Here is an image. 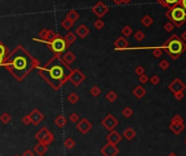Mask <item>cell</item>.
<instances>
[{
    "label": "cell",
    "mask_w": 186,
    "mask_h": 156,
    "mask_svg": "<svg viewBox=\"0 0 186 156\" xmlns=\"http://www.w3.org/2000/svg\"><path fill=\"white\" fill-rule=\"evenodd\" d=\"M84 80H86V75H84L80 70L75 69V70L71 71L68 81H70L75 86H79L80 84H81L82 82L84 81Z\"/></svg>",
    "instance_id": "6"
},
{
    "label": "cell",
    "mask_w": 186,
    "mask_h": 156,
    "mask_svg": "<svg viewBox=\"0 0 186 156\" xmlns=\"http://www.w3.org/2000/svg\"><path fill=\"white\" fill-rule=\"evenodd\" d=\"M139 81L141 82V83H146V82L148 81V78H147L146 75L141 74V75H140V78H139Z\"/></svg>",
    "instance_id": "40"
},
{
    "label": "cell",
    "mask_w": 186,
    "mask_h": 156,
    "mask_svg": "<svg viewBox=\"0 0 186 156\" xmlns=\"http://www.w3.org/2000/svg\"><path fill=\"white\" fill-rule=\"evenodd\" d=\"M171 19L175 22V24H182L186 19V10L183 7H175L172 9Z\"/></svg>",
    "instance_id": "5"
},
{
    "label": "cell",
    "mask_w": 186,
    "mask_h": 156,
    "mask_svg": "<svg viewBox=\"0 0 186 156\" xmlns=\"http://www.w3.org/2000/svg\"><path fill=\"white\" fill-rule=\"evenodd\" d=\"M164 1L169 4H175V3H178V0H164Z\"/></svg>",
    "instance_id": "43"
},
{
    "label": "cell",
    "mask_w": 186,
    "mask_h": 156,
    "mask_svg": "<svg viewBox=\"0 0 186 156\" xmlns=\"http://www.w3.org/2000/svg\"><path fill=\"white\" fill-rule=\"evenodd\" d=\"M123 115H124V117H126V118H129V117L132 115V109L129 108V107H126V108H124V110H123Z\"/></svg>",
    "instance_id": "34"
},
{
    "label": "cell",
    "mask_w": 186,
    "mask_h": 156,
    "mask_svg": "<svg viewBox=\"0 0 186 156\" xmlns=\"http://www.w3.org/2000/svg\"><path fill=\"white\" fill-rule=\"evenodd\" d=\"M123 137H125L126 140H128V141H132V140L136 137V131H135L132 128H127V129L124 131Z\"/></svg>",
    "instance_id": "21"
},
{
    "label": "cell",
    "mask_w": 186,
    "mask_h": 156,
    "mask_svg": "<svg viewBox=\"0 0 186 156\" xmlns=\"http://www.w3.org/2000/svg\"><path fill=\"white\" fill-rule=\"evenodd\" d=\"M64 146H65L67 150H72L76 146V141L72 139V137H67L64 142Z\"/></svg>",
    "instance_id": "24"
},
{
    "label": "cell",
    "mask_w": 186,
    "mask_h": 156,
    "mask_svg": "<svg viewBox=\"0 0 186 156\" xmlns=\"http://www.w3.org/2000/svg\"><path fill=\"white\" fill-rule=\"evenodd\" d=\"M66 18L75 23L78 19H79V14H78V13L76 12L75 10H72V11H70V12H68V14H67V17H66Z\"/></svg>",
    "instance_id": "28"
},
{
    "label": "cell",
    "mask_w": 186,
    "mask_h": 156,
    "mask_svg": "<svg viewBox=\"0 0 186 156\" xmlns=\"http://www.w3.org/2000/svg\"><path fill=\"white\" fill-rule=\"evenodd\" d=\"M8 55H9V50L7 49L6 46L2 45L1 43H0V57H3V58H6Z\"/></svg>",
    "instance_id": "32"
},
{
    "label": "cell",
    "mask_w": 186,
    "mask_h": 156,
    "mask_svg": "<svg viewBox=\"0 0 186 156\" xmlns=\"http://www.w3.org/2000/svg\"><path fill=\"white\" fill-rule=\"evenodd\" d=\"M94 26H95L96 30H102L103 26H104V22L102 21V20H96L95 22H94Z\"/></svg>",
    "instance_id": "35"
},
{
    "label": "cell",
    "mask_w": 186,
    "mask_h": 156,
    "mask_svg": "<svg viewBox=\"0 0 186 156\" xmlns=\"http://www.w3.org/2000/svg\"><path fill=\"white\" fill-rule=\"evenodd\" d=\"M76 40H77V36L75 35V34L72 33V32H69L68 34H66V36H65V40H66V43H67L68 45H71V44H73V43L76 42Z\"/></svg>",
    "instance_id": "25"
},
{
    "label": "cell",
    "mask_w": 186,
    "mask_h": 156,
    "mask_svg": "<svg viewBox=\"0 0 186 156\" xmlns=\"http://www.w3.org/2000/svg\"><path fill=\"white\" fill-rule=\"evenodd\" d=\"M167 156H178V155H176L175 153H170V154L167 155Z\"/></svg>",
    "instance_id": "49"
},
{
    "label": "cell",
    "mask_w": 186,
    "mask_h": 156,
    "mask_svg": "<svg viewBox=\"0 0 186 156\" xmlns=\"http://www.w3.org/2000/svg\"><path fill=\"white\" fill-rule=\"evenodd\" d=\"M170 89H171L173 92H175V93H178V92L183 91V89H185V85L182 83V82H180L178 80H176L175 82H173V83L170 85Z\"/></svg>",
    "instance_id": "18"
},
{
    "label": "cell",
    "mask_w": 186,
    "mask_h": 156,
    "mask_svg": "<svg viewBox=\"0 0 186 156\" xmlns=\"http://www.w3.org/2000/svg\"><path fill=\"white\" fill-rule=\"evenodd\" d=\"M67 122H68V119L66 118L65 116H63V115H58V116L56 117V119H55V123H56V126L59 128L65 127V126L67 125Z\"/></svg>",
    "instance_id": "20"
},
{
    "label": "cell",
    "mask_w": 186,
    "mask_h": 156,
    "mask_svg": "<svg viewBox=\"0 0 186 156\" xmlns=\"http://www.w3.org/2000/svg\"><path fill=\"white\" fill-rule=\"evenodd\" d=\"M182 7L186 10V0H182Z\"/></svg>",
    "instance_id": "46"
},
{
    "label": "cell",
    "mask_w": 186,
    "mask_h": 156,
    "mask_svg": "<svg viewBox=\"0 0 186 156\" xmlns=\"http://www.w3.org/2000/svg\"><path fill=\"white\" fill-rule=\"evenodd\" d=\"M3 66L18 81H22L35 68H38V61L32 58L22 47H17L4 59Z\"/></svg>",
    "instance_id": "1"
},
{
    "label": "cell",
    "mask_w": 186,
    "mask_h": 156,
    "mask_svg": "<svg viewBox=\"0 0 186 156\" xmlns=\"http://www.w3.org/2000/svg\"><path fill=\"white\" fill-rule=\"evenodd\" d=\"M132 94H134L137 98H141V97H144V94H146V89L142 88V86H137V88L132 91Z\"/></svg>",
    "instance_id": "23"
},
{
    "label": "cell",
    "mask_w": 186,
    "mask_h": 156,
    "mask_svg": "<svg viewBox=\"0 0 186 156\" xmlns=\"http://www.w3.org/2000/svg\"><path fill=\"white\" fill-rule=\"evenodd\" d=\"M34 152L36 153L37 155H40V156H43V155H45L47 153V151H48V145H46V144H44V143H41V142H38L37 144H36L35 146H34Z\"/></svg>",
    "instance_id": "15"
},
{
    "label": "cell",
    "mask_w": 186,
    "mask_h": 156,
    "mask_svg": "<svg viewBox=\"0 0 186 156\" xmlns=\"http://www.w3.org/2000/svg\"><path fill=\"white\" fill-rule=\"evenodd\" d=\"M35 139L37 140L38 142H41V143H44V144H46V145H50V144L54 142L55 137H54V134H53L46 127H43L36 132Z\"/></svg>",
    "instance_id": "4"
},
{
    "label": "cell",
    "mask_w": 186,
    "mask_h": 156,
    "mask_svg": "<svg viewBox=\"0 0 186 156\" xmlns=\"http://www.w3.org/2000/svg\"><path fill=\"white\" fill-rule=\"evenodd\" d=\"M40 75L52 86L55 91H58L69 79L71 69L59 56H55L44 66L38 67Z\"/></svg>",
    "instance_id": "2"
},
{
    "label": "cell",
    "mask_w": 186,
    "mask_h": 156,
    "mask_svg": "<svg viewBox=\"0 0 186 156\" xmlns=\"http://www.w3.org/2000/svg\"><path fill=\"white\" fill-rule=\"evenodd\" d=\"M105 98H106L109 102H114V100H117V94L115 93L114 91H110L109 93L106 94V96H105Z\"/></svg>",
    "instance_id": "29"
},
{
    "label": "cell",
    "mask_w": 186,
    "mask_h": 156,
    "mask_svg": "<svg viewBox=\"0 0 186 156\" xmlns=\"http://www.w3.org/2000/svg\"><path fill=\"white\" fill-rule=\"evenodd\" d=\"M89 33H90V30H89L84 24L79 25V26L76 29V34H77V35L79 36L80 38L87 37V36L89 35Z\"/></svg>",
    "instance_id": "16"
},
{
    "label": "cell",
    "mask_w": 186,
    "mask_h": 156,
    "mask_svg": "<svg viewBox=\"0 0 186 156\" xmlns=\"http://www.w3.org/2000/svg\"><path fill=\"white\" fill-rule=\"evenodd\" d=\"M119 153V148L115 144L107 143L101 148V154L103 156H116Z\"/></svg>",
    "instance_id": "9"
},
{
    "label": "cell",
    "mask_w": 186,
    "mask_h": 156,
    "mask_svg": "<svg viewBox=\"0 0 186 156\" xmlns=\"http://www.w3.org/2000/svg\"><path fill=\"white\" fill-rule=\"evenodd\" d=\"M106 141H107V143L115 144V145H117V144L121 141V135L119 134L117 131L112 130V131H110V133L106 135Z\"/></svg>",
    "instance_id": "14"
},
{
    "label": "cell",
    "mask_w": 186,
    "mask_h": 156,
    "mask_svg": "<svg viewBox=\"0 0 186 156\" xmlns=\"http://www.w3.org/2000/svg\"><path fill=\"white\" fill-rule=\"evenodd\" d=\"M170 129L172 130V132L175 134H181V132L185 129L184 127V123H181V122H171L170 125Z\"/></svg>",
    "instance_id": "17"
},
{
    "label": "cell",
    "mask_w": 186,
    "mask_h": 156,
    "mask_svg": "<svg viewBox=\"0 0 186 156\" xmlns=\"http://www.w3.org/2000/svg\"><path fill=\"white\" fill-rule=\"evenodd\" d=\"M92 11L98 18H102L103 15L109 11V8H107L103 2H99L98 4H95L94 7H92Z\"/></svg>",
    "instance_id": "12"
},
{
    "label": "cell",
    "mask_w": 186,
    "mask_h": 156,
    "mask_svg": "<svg viewBox=\"0 0 186 156\" xmlns=\"http://www.w3.org/2000/svg\"><path fill=\"white\" fill-rule=\"evenodd\" d=\"M22 156H34V153L32 152L31 150H26V151H24L23 152Z\"/></svg>",
    "instance_id": "39"
},
{
    "label": "cell",
    "mask_w": 186,
    "mask_h": 156,
    "mask_svg": "<svg viewBox=\"0 0 186 156\" xmlns=\"http://www.w3.org/2000/svg\"><path fill=\"white\" fill-rule=\"evenodd\" d=\"M101 125H102L103 128L106 129L107 131H112V130L115 129V127H117L118 120H117L113 115H107V116L101 121Z\"/></svg>",
    "instance_id": "8"
},
{
    "label": "cell",
    "mask_w": 186,
    "mask_h": 156,
    "mask_svg": "<svg viewBox=\"0 0 186 156\" xmlns=\"http://www.w3.org/2000/svg\"><path fill=\"white\" fill-rule=\"evenodd\" d=\"M22 122H23V125H25V126L31 125L32 121H31V118H30L29 115H26V116H24L23 118H22Z\"/></svg>",
    "instance_id": "36"
},
{
    "label": "cell",
    "mask_w": 186,
    "mask_h": 156,
    "mask_svg": "<svg viewBox=\"0 0 186 156\" xmlns=\"http://www.w3.org/2000/svg\"><path fill=\"white\" fill-rule=\"evenodd\" d=\"M48 45H49L50 49H52L56 55L61 54V52H64L68 47H69V45L66 43L65 38L60 37L59 35H57L52 42L48 43Z\"/></svg>",
    "instance_id": "3"
},
{
    "label": "cell",
    "mask_w": 186,
    "mask_h": 156,
    "mask_svg": "<svg viewBox=\"0 0 186 156\" xmlns=\"http://www.w3.org/2000/svg\"><path fill=\"white\" fill-rule=\"evenodd\" d=\"M185 144H186V140H185Z\"/></svg>",
    "instance_id": "52"
},
{
    "label": "cell",
    "mask_w": 186,
    "mask_h": 156,
    "mask_svg": "<svg viewBox=\"0 0 186 156\" xmlns=\"http://www.w3.org/2000/svg\"><path fill=\"white\" fill-rule=\"evenodd\" d=\"M61 59H63V60L65 61L67 65H71V63L76 61V55L73 54V52H71V51H67L65 55H64Z\"/></svg>",
    "instance_id": "19"
},
{
    "label": "cell",
    "mask_w": 186,
    "mask_h": 156,
    "mask_svg": "<svg viewBox=\"0 0 186 156\" xmlns=\"http://www.w3.org/2000/svg\"><path fill=\"white\" fill-rule=\"evenodd\" d=\"M167 49H169L170 55H171V56H173L174 58H176V57H178V55L182 52L183 45H182V43H181L180 40H171V42L169 43V45H167Z\"/></svg>",
    "instance_id": "7"
},
{
    "label": "cell",
    "mask_w": 186,
    "mask_h": 156,
    "mask_svg": "<svg viewBox=\"0 0 186 156\" xmlns=\"http://www.w3.org/2000/svg\"><path fill=\"white\" fill-rule=\"evenodd\" d=\"M158 82H159V78H158V77H155H155L151 78V83H152V84H157Z\"/></svg>",
    "instance_id": "41"
},
{
    "label": "cell",
    "mask_w": 186,
    "mask_h": 156,
    "mask_svg": "<svg viewBox=\"0 0 186 156\" xmlns=\"http://www.w3.org/2000/svg\"><path fill=\"white\" fill-rule=\"evenodd\" d=\"M13 156H20V155H18V154H15V155H13Z\"/></svg>",
    "instance_id": "51"
},
{
    "label": "cell",
    "mask_w": 186,
    "mask_h": 156,
    "mask_svg": "<svg viewBox=\"0 0 186 156\" xmlns=\"http://www.w3.org/2000/svg\"><path fill=\"white\" fill-rule=\"evenodd\" d=\"M4 59H6V58H3V57H0V66H2V65H3V62H4Z\"/></svg>",
    "instance_id": "45"
},
{
    "label": "cell",
    "mask_w": 186,
    "mask_h": 156,
    "mask_svg": "<svg viewBox=\"0 0 186 156\" xmlns=\"http://www.w3.org/2000/svg\"><path fill=\"white\" fill-rule=\"evenodd\" d=\"M123 34L124 35H126V36H129L130 35V33H132V30H130V27L129 26H126V27H124L123 29Z\"/></svg>",
    "instance_id": "37"
},
{
    "label": "cell",
    "mask_w": 186,
    "mask_h": 156,
    "mask_svg": "<svg viewBox=\"0 0 186 156\" xmlns=\"http://www.w3.org/2000/svg\"><path fill=\"white\" fill-rule=\"evenodd\" d=\"M29 116H30V118H31L32 125H34V126L40 125V123L43 121V119H44V115H43L42 112L36 108L33 109V110L30 112Z\"/></svg>",
    "instance_id": "11"
},
{
    "label": "cell",
    "mask_w": 186,
    "mask_h": 156,
    "mask_svg": "<svg viewBox=\"0 0 186 156\" xmlns=\"http://www.w3.org/2000/svg\"><path fill=\"white\" fill-rule=\"evenodd\" d=\"M142 37H144V34H142V33H140V32H138V33L136 34V38H137V40H141Z\"/></svg>",
    "instance_id": "44"
},
{
    "label": "cell",
    "mask_w": 186,
    "mask_h": 156,
    "mask_svg": "<svg viewBox=\"0 0 186 156\" xmlns=\"http://www.w3.org/2000/svg\"><path fill=\"white\" fill-rule=\"evenodd\" d=\"M171 122H181V123H183V119L181 118L180 116H175L173 119H172Z\"/></svg>",
    "instance_id": "38"
},
{
    "label": "cell",
    "mask_w": 186,
    "mask_h": 156,
    "mask_svg": "<svg viewBox=\"0 0 186 156\" xmlns=\"http://www.w3.org/2000/svg\"><path fill=\"white\" fill-rule=\"evenodd\" d=\"M0 121H1L3 125H7V123H9L11 121V116L8 112H3V114H1V116H0Z\"/></svg>",
    "instance_id": "27"
},
{
    "label": "cell",
    "mask_w": 186,
    "mask_h": 156,
    "mask_svg": "<svg viewBox=\"0 0 186 156\" xmlns=\"http://www.w3.org/2000/svg\"><path fill=\"white\" fill-rule=\"evenodd\" d=\"M129 1H130V0H123V2H125V3H128Z\"/></svg>",
    "instance_id": "50"
},
{
    "label": "cell",
    "mask_w": 186,
    "mask_h": 156,
    "mask_svg": "<svg viewBox=\"0 0 186 156\" xmlns=\"http://www.w3.org/2000/svg\"><path fill=\"white\" fill-rule=\"evenodd\" d=\"M114 46H115L116 49H123V48H126L128 46V43L127 40H125L123 37H119L118 40L115 42V44H114Z\"/></svg>",
    "instance_id": "22"
},
{
    "label": "cell",
    "mask_w": 186,
    "mask_h": 156,
    "mask_svg": "<svg viewBox=\"0 0 186 156\" xmlns=\"http://www.w3.org/2000/svg\"><path fill=\"white\" fill-rule=\"evenodd\" d=\"M101 93H102V91H101V89L99 88V86H92L90 89V94L93 97H98Z\"/></svg>",
    "instance_id": "31"
},
{
    "label": "cell",
    "mask_w": 186,
    "mask_h": 156,
    "mask_svg": "<svg viewBox=\"0 0 186 156\" xmlns=\"http://www.w3.org/2000/svg\"><path fill=\"white\" fill-rule=\"evenodd\" d=\"M114 2H115L116 4H121V2H123V0H114Z\"/></svg>",
    "instance_id": "48"
},
{
    "label": "cell",
    "mask_w": 186,
    "mask_h": 156,
    "mask_svg": "<svg viewBox=\"0 0 186 156\" xmlns=\"http://www.w3.org/2000/svg\"><path fill=\"white\" fill-rule=\"evenodd\" d=\"M38 35H40V37L42 38L44 42H46L48 44V43L52 42V40H54V38L56 37L58 34H55L54 32L50 31V30H42V31L40 32V34H38Z\"/></svg>",
    "instance_id": "13"
},
{
    "label": "cell",
    "mask_w": 186,
    "mask_h": 156,
    "mask_svg": "<svg viewBox=\"0 0 186 156\" xmlns=\"http://www.w3.org/2000/svg\"><path fill=\"white\" fill-rule=\"evenodd\" d=\"M136 73L137 74H139V75H141L142 73H144V68L142 67H138L136 69Z\"/></svg>",
    "instance_id": "42"
},
{
    "label": "cell",
    "mask_w": 186,
    "mask_h": 156,
    "mask_svg": "<svg viewBox=\"0 0 186 156\" xmlns=\"http://www.w3.org/2000/svg\"><path fill=\"white\" fill-rule=\"evenodd\" d=\"M166 67H167V63H166V62H162V63H161V68L165 69Z\"/></svg>",
    "instance_id": "47"
},
{
    "label": "cell",
    "mask_w": 186,
    "mask_h": 156,
    "mask_svg": "<svg viewBox=\"0 0 186 156\" xmlns=\"http://www.w3.org/2000/svg\"><path fill=\"white\" fill-rule=\"evenodd\" d=\"M79 115L77 114V112H71L69 115V120L71 122H78L79 121Z\"/></svg>",
    "instance_id": "33"
},
{
    "label": "cell",
    "mask_w": 186,
    "mask_h": 156,
    "mask_svg": "<svg viewBox=\"0 0 186 156\" xmlns=\"http://www.w3.org/2000/svg\"><path fill=\"white\" fill-rule=\"evenodd\" d=\"M67 100L70 104H76V103H78V100H79V96H78L77 93L72 92V93H70L69 95L67 96Z\"/></svg>",
    "instance_id": "26"
},
{
    "label": "cell",
    "mask_w": 186,
    "mask_h": 156,
    "mask_svg": "<svg viewBox=\"0 0 186 156\" xmlns=\"http://www.w3.org/2000/svg\"><path fill=\"white\" fill-rule=\"evenodd\" d=\"M61 26H63L64 29H66V30H70L71 27L73 26V22L70 21L69 19H67V18H66V19L64 20L63 22H61Z\"/></svg>",
    "instance_id": "30"
},
{
    "label": "cell",
    "mask_w": 186,
    "mask_h": 156,
    "mask_svg": "<svg viewBox=\"0 0 186 156\" xmlns=\"http://www.w3.org/2000/svg\"><path fill=\"white\" fill-rule=\"evenodd\" d=\"M92 127H93L92 123H91L90 121H89L88 119H86V118L81 119V120L77 122V129L79 130V131L81 132L82 134H87L89 131H91Z\"/></svg>",
    "instance_id": "10"
}]
</instances>
